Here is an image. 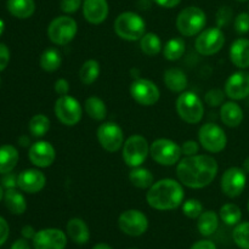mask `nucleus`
<instances>
[{"mask_svg":"<svg viewBox=\"0 0 249 249\" xmlns=\"http://www.w3.org/2000/svg\"><path fill=\"white\" fill-rule=\"evenodd\" d=\"M150 155L158 164L170 167L180 162L182 156L181 146L169 139H157L150 146Z\"/></svg>","mask_w":249,"mask_h":249,"instance_id":"obj_7","label":"nucleus"},{"mask_svg":"<svg viewBox=\"0 0 249 249\" xmlns=\"http://www.w3.org/2000/svg\"><path fill=\"white\" fill-rule=\"evenodd\" d=\"M186 50L184 39L181 38H173L168 40L163 46V56L168 61H177L182 57Z\"/></svg>","mask_w":249,"mask_h":249,"instance_id":"obj_32","label":"nucleus"},{"mask_svg":"<svg viewBox=\"0 0 249 249\" xmlns=\"http://www.w3.org/2000/svg\"><path fill=\"white\" fill-rule=\"evenodd\" d=\"M158 6L165 7V9H173L181 2V0H153Z\"/></svg>","mask_w":249,"mask_h":249,"instance_id":"obj_49","label":"nucleus"},{"mask_svg":"<svg viewBox=\"0 0 249 249\" xmlns=\"http://www.w3.org/2000/svg\"><path fill=\"white\" fill-rule=\"evenodd\" d=\"M36 231L34 230L33 226L31 225H26L22 228L21 230V235L23 236V238H26V240H33L34 236H36Z\"/></svg>","mask_w":249,"mask_h":249,"instance_id":"obj_50","label":"nucleus"},{"mask_svg":"<svg viewBox=\"0 0 249 249\" xmlns=\"http://www.w3.org/2000/svg\"><path fill=\"white\" fill-rule=\"evenodd\" d=\"M225 94L229 99L243 100L249 96V72L238 71L231 74L225 83Z\"/></svg>","mask_w":249,"mask_h":249,"instance_id":"obj_17","label":"nucleus"},{"mask_svg":"<svg viewBox=\"0 0 249 249\" xmlns=\"http://www.w3.org/2000/svg\"><path fill=\"white\" fill-rule=\"evenodd\" d=\"M216 27L218 28H225L231 23L233 17V11L230 6H221L216 11Z\"/></svg>","mask_w":249,"mask_h":249,"instance_id":"obj_39","label":"nucleus"},{"mask_svg":"<svg viewBox=\"0 0 249 249\" xmlns=\"http://www.w3.org/2000/svg\"><path fill=\"white\" fill-rule=\"evenodd\" d=\"M9 233H10V228L7 221L5 220L2 216H0V246L4 245L5 242L9 238Z\"/></svg>","mask_w":249,"mask_h":249,"instance_id":"obj_47","label":"nucleus"},{"mask_svg":"<svg viewBox=\"0 0 249 249\" xmlns=\"http://www.w3.org/2000/svg\"><path fill=\"white\" fill-rule=\"evenodd\" d=\"M130 95L141 106H153L160 100V91L153 82L139 78L131 83Z\"/></svg>","mask_w":249,"mask_h":249,"instance_id":"obj_15","label":"nucleus"},{"mask_svg":"<svg viewBox=\"0 0 249 249\" xmlns=\"http://www.w3.org/2000/svg\"><path fill=\"white\" fill-rule=\"evenodd\" d=\"M118 226L125 235L139 237L147 231L148 219L139 209H129L119 215Z\"/></svg>","mask_w":249,"mask_h":249,"instance_id":"obj_12","label":"nucleus"},{"mask_svg":"<svg viewBox=\"0 0 249 249\" xmlns=\"http://www.w3.org/2000/svg\"><path fill=\"white\" fill-rule=\"evenodd\" d=\"M7 11L14 17L19 19H26L33 16L36 12V1L34 0H7Z\"/></svg>","mask_w":249,"mask_h":249,"instance_id":"obj_25","label":"nucleus"},{"mask_svg":"<svg viewBox=\"0 0 249 249\" xmlns=\"http://www.w3.org/2000/svg\"><path fill=\"white\" fill-rule=\"evenodd\" d=\"M18 151L12 145L0 146V174L12 172L18 163Z\"/></svg>","mask_w":249,"mask_h":249,"instance_id":"obj_27","label":"nucleus"},{"mask_svg":"<svg viewBox=\"0 0 249 249\" xmlns=\"http://www.w3.org/2000/svg\"><path fill=\"white\" fill-rule=\"evenodd\" d=\"M247 208H248V212H249V201H248V207H247Z\"/></svg>","mask_w":249,"mask_h":249,"instance_id":"obj_59","label":"nucleus"},{"mask_svg":"<svg viewBox=\"0 0 249 249\" xmlns=\"http://www.w3.org/2000/svg\"><path fill=\"white\" fill-rule=\"evenodd\" d=\"M78 24L74 18L63 15L53 18L48 27V36L55 45H67L74 39Z\"/></svg>","mask_w":249,"mask_h":249,"instance_id":"obj_6","label":"nucleus"},{"mask_svg":"<svg viewBox=\"0 0 249 249\" xmlns=\"http://www.w3.org/2000/svg\"><path fill=\"white\" fill-rule=\"evenodd\" d=\"M225 91L220 89H212L209 91H207L206 96H204V101L207 105H209L211 107H218L221 106L225 100Z\"/></svg>","mask_w":249,"mask_h":249,"instance_id":"obj_40","label":"nucleus"},{"mask_svg":"<svg viewBox=\"0 0 249 249\" xmlns=\"http://www.w3.org/2000/svg\"><path fill=\"white\" fill-rule=\"evenodd\" d=\"M0 84H1V79H0Z\"/></svg>","mask_w":249,"mask_h":249,"instance_id":"obj_60","label":"nucleus"},{"mask_svg":"<svg viewBox=\"0 0 249 249\" xmlns=\"http://www.w3.org/2000/svg\"><path fill=\"white\" fill-rule=\"evenodd\" d=\"M46 177L38 169H26L17 178V187L26 194H38L45 187Z\"/></svg>","mask_w":249,"mask_h":249,"instance_id":"obj_19","label":"nucleus"},{"mask_svg":"<svg viewBox=\"0 0 249 249\" xmlns=\"http://www.w3.org/2000/svg\"><path fill=\"white\" fill-rule=\"evenodd\" d=\"M182 213L189 219H198V216L203 213V206L196 198L187 199L182 203Z\"/></svg>","mask_w":249,"mask_h":249,"instance_id":"obj_38","label":"nucleus"},{"mask_svg":"<svg viewBox=\"0 0 249 249\" xmlns=\"http://www.w3.org/2000/svg\"><path fill=\"white\" fill-rule=\"evenodd\" d=\"M150 6H151L150 0H139L138 7L140 10H147Z\"/></svg>","mask_w":249,"mask_h":249,"instance_id":"obj_52","label":"nucleus"},{"mask_svg":"<svg viewBox=\"0 0 249 249\" xmlns=\"http://www.w3.org/2000/svg\"><path fill=\"white\" fill-rule=\"evenodd\" d=\"M220 118L223 123L229 128H236L243 121V111L238 104L233 101H228L221 105Z\"/></svg>","mask_w":249,"mask_h":249,"instance_id":"obj_23","label":"nucleus"},{"mask_svg":"<svg viewBox=\"0 0 249 249\" xmlns=\"http://www.w3.org/2000/svg\"><path fill=\"white\" fill-rule=\"evenodd\" d=\"M10 249H31V246H29L28 241L26 238H19V240H16Z\"/></svg>","mask_w":249,"mask_h":249,"instance_id":"obj_51","label":"nucleus"},{"mask_svg":"<svg viewBox=\"0 0 249 249\" xmlns=\"http://www.w3.org/2000/svg\"><path fill=\"white\" fill-rule=\"evenodd\" d=\"M17 178H18V175H16L15 173H12V172L6 173V174H2L1 186L5 187L6 190L16 189V187H17Z\"/></svg>","mask_w":249,"mask_h":249,"instance_id":"obj_44","label":"nucleus"},{"mask_svg":"<svg viewBox=\"0 0 249 249\" xmlns=\"http://www.w3.org/2000/svg\"><path fill=\"white\" fill-rule=\"evenodd\" d=\"M219 165L215 158L208 155H195L180 160L177 177L184 186L203 189L213 182L218 174Z\"/></svg>","mask_w":249,"mask_h":249,"instance_id":"obj_1","label":"nucleus"},{"mask_svg":"<svg viewBox=\"0 0 249 249\" xmlns=\"http://www.w3.org/2000/svg\"><path fill=\"white\" fill-rule=\"evenodd\" d=\"M32 241L34 249H65L67 246V236L60 229H43Z\"/></svg>","mask_w":249,"mask_h":249,"instance_id":"obj_16","label":"nucleus"},{"mask_svg":"<svg viewBox=\"0 0 249 249\" xmlns=\"http://www.w3.org/2000/svg\"><path fill=\"white\" fill-rule=\"evenodd\" d=\"M4 203L6 206L7 211L15 215H21L26 212L27 202L23 195L16 189H9L5 191Z\"/></svg>","mask_w":249,"mask_h":249,"instance_id":"obj_26","label":"nucleus"},{"mask_svg":"<svg viewBox=\"0 0 249 249\" xmlns=\"http://www.w3.org/2000/svg\"><path fill=\"white\" fill-rule=\"evenodd\" d=\"M198 140L202 147L211 153L221 152L228 143L225 131L215 123L203 124L198 130Z\"/></svg>","mask_w":249,"mask_h":249,"instance_id":"obj_10","label":"nucleus"},{"mask_svg":"<svg viewBox=\"0 0 249 249\" xmlns=\"http://www.w3.org/2000/svg\"><path fill=\"white\" fill-rule=\"evenodd\" d=\"M219 216L226 225L235 226L240 224L241 219H242V211L237 204L226 203L220 208Z\"/></svg>","mask_w":249,"mask_h":249,"instance_id":"obj_35","label":"nucleus"},{"mask_svg":"<svg viewBox=\"0 0 249 249\" xmlns=\"http://www.w3.org/2000/svg\"><path fill=\"white\" fill-rule=\"evenodd\" d=\"M55 116L63 125L73 126L78 124L82 119L83 108L82 105L79 104L78 100L70 95L60 96L55 102L53 107Z\"/></svg>","mask_w":249,"mask_h":249,"instance_id":"obj_9","label":"nucleus"},{"mask_svg":"<svg viewBox=\"0 0 249 249\" xmlns=\"http://www.w3.org/2000/svg\"><path fill=\"white\" fill-rule=\"evenodd\" d=\"M177 112L187 124H197L204 116V106L198 95L192 91H182L177 100Z\"/></svg>","mask_w":249,"mask_h":249,"instance_id":"obj_5","label":"nucleus"},{"mask_svg":"<svg viewBox=\"0 0 249 249\" xmlns=\"http://www.w3.org/2000/svg\"><path fill=\"white\" fill-rule=\"evenodd\" d=\"M29 160L38 168H48L55 162V147L49 141H36L31 145L28 152Z\"/></svg>","mask_w":249,"mask_h":249,"instance_id":"obj_18","label":"nucleus"},{"mask_svg":"<svg viewBox=\"0 0 249 249\" xmlns=\"http://www.w3.org/2000/svg\"><path fill=\"white\" fill-rule=\"evenodd\" d=\"M163 82L170 91L182 92L187 88L189 80L184 71L179 68H169L163 74Z\"/></svg>","mask_w":249,"mask_h":249,"instance_id":"obj_24","label":"nucleus"},{"mask_svg":"<svg viewBox=\"0 0 249 249\" xmlns=\"http://www.w3.org/2000/svg\"><path fill=\"white\" fill-rule=\"evenodd\" d=\"M232 238L238 248L249 249V221L236 225L232 231Z\"/></svg>","mask_w":249,"mask_h":249,"instance_id":"obj_37","label":"nucleus"},{"mask_svg":"<svg viewBox=\"0 0 249 249\" xmlns=\"http://www.w3.org/2000/svg\"><path fill=\"white\" fill-rule=\"evenodd\" d=\"M230 60L241 70L249 67V39L238 38L231 44Z\"/></svg>","mask_w":249,"mask_h":249,"instance_id":"obj_21","label":"nucleus"},{"mask_svg":"<svg viewBox=\"0 0 249 249\" xmlns=\"http://www.w3.org/2000/svg\"><path fill=\"white\" fill-rule=\"evenodd\" d=\"M28 128L32 135L36 138H43L50 129V119L45 114H36L29 121Z\"/></svg>","mask_w":249,"mask_h":249,"instance_id":"obj_36","label":"nucleus"},{"mask_svg":"<svg viewBox=\"0 0 249 249\" xmlns=\"http://www.w3.org/2000/svg\"><path fill=\"white\" fill-rule=\"evenodd\" d=\"M39 65L45 72H56L62 65V57H61L60 51L53 48L44 50V53L40 55V58H39Z\"/></svg>","mask_w":249,"mask_h":249,"instance_id":"obj_31","label":"nucleus"},{"mask_svg":"<svg viewBox=\"0 0 249 249\" xmlns=\"http://www.w3.org/2000/svg\"><path fill=\"white\" fill-rule=\"evenodd\" d=\"M140 48L145 55L156 56L163 50L162 40L156 33H145L140 39Z\"/></svg>","mask_w":249,"mask_h":249,"instance_id":"obj_33","label":"nucleus"},{"mask_svg":"<svg viewBox=\"0 0 249 249\" xmlns=\"http://www.w3.org/2000/svg\"><path fill=\"white\" fill-rule=\"evenodd\" d=\"M207 23L206 12L198 6H187L177 17V28L184 36H194L201 33Z\"/></svg>","mask_w":249,"mask_h":249,"instance_id":"obj_4","label":"nucleus"},{"mask_svg":"<svg viewBox=\"0 0 249 249\" xmlns=\"http://www.w3.org/2000/svg\"><path fill=\"white\" fill-rule=\"evenodd\" d=\"M190 249H216V246L211 240H201L194 243Z\"/></svg>","mask_w":249,"mask_h":249,"instance_id":"obj_48","label":"nucleus"},{"mask_svg":"<svg viewBox=\"0 0 249 249\" xmlns=\"http://www.w3.org/2000/svg\"><path fill=\"white\" fill-rule=\"evenodd\" d=\"M148 155H150V146L143 136L131 135L124 142L122 157L128 167H141Z\"/></svg>","mask_w":249,"mask_h":249,"instance_id":"obj_8","label":"nucleus"},{"mask_svg":"<svg viewBox=\"0 0 249 249\" xmlns=\"http://www.w3.org/2000/svg\"><path fill=\"white\" fill-rule=\"evenodd\" d=\"M97 140L107 152H117L124 145V134L121 126L113 122H106L97 128Z\"/></svg>","mask_w":249,"mask_h":249,"instance_id":"obj_13","label":"nucleus"},{"mask_svg":"<svg viewBox=\"0 0 249 249\" xmlns=\"http://www.w3.org/2000/svg\"><path fill=\"white\" fill-rule=\"evenodd\" d=\"M242 169L245 170V172L247 173V174H249V157L246 158L245 162H243V164H242Z\"/></svg>","mask_w":249,"mask_h":249,"instance_id":"obj_55","label":"nucleus"},{"mask_svg":"<svg viewBox=\"0 0 249 249\" xmlns=\"http://www.w3.org/2000/svg\"><path fill=\"white\" fill-rule=\"evenodd\" d=\"M4 31H5V22L0 18V36H1V34L4 33Z\"/></svg>","mask_w":249,"mask_h":249,"instance_id":"obj_56","label":"nucleus"},{"mask_svg":"<svg viewBox=\"0 0 249 249\" xmlns=\"http://www.w3.org/2000/svg\"><path fill=\"white\" fill-rule=\"evenodd\" d=\"M84 109L91 119L101 122L107 116V107L105 102L97 96H90L85 100Z\"/></svg>","mask_w":249,"mask_h":249,"instance_id":"obj_29","label":"nucleus"},{"mask_svg":"<svg viewBox=\"0 0 249 249\" xmlns=\"http://www.w3.org/2000/svg\"><path fill=\"white\" fill-rule=\"evenodd\" d=\"M247 184V173L238 167L229 168L221 177L220 186L224 195L230 198H236L245 191Z\"/></svg>","mask_w":249,"mask_h":249,"instance_id":"obj_14","label":"nucleus"},{"mask_svg":"<svg viewBox=\"0 0 249 249\" xmlns=\"http://www.w3.org/2000/svg\"><path fill=\"white\" fill-rule=\"evenodd\" d=\"M67 235L77 245H85L90 240V231L87 223L80 218H72L66 225Z\"/></svg>","mask_w":249,"mask_h":249,"instance_id":"obj_22","label":"nucleus"},{"mask_svg":"<svg viewBox=\"0 0 249 249\" xmlns=\"http://www.w3.org/2000/svg\"><path fill=\"white\" fill-rule=\"evenodd\" d=\"M130 249H136V248H130Z\"/></svg>","mask_w":249,"mask_h":249,"instance_id":"obj_61","label":"nucleus"},{"mask_svg":"<svg viewBox=\"0 0 249 249\" xmlns=\"http://www.w3.org/2000/svg\"><path fill=\"white\" fill-rule=\"evenodd\" d=\"M18 143L22 147H27V146H29V143H31V140H29L28 136H21V138L18 139Z\"/></svg>","mask_w":249,"mask_h":249,"instance_id":"obj_53","label":"nucleus"},{"mask_svg":"<svg viewBox=\"0 0 249 249\" xmlns=\"http://www.w3.org/2000/svg\"><path fill=\"white\" fill-rule=\"evenodd\" d=\"M233 27H235V31L241 36L247 34L249 32V14L241 12L240 15H237L233 22Z\"/></svg>","mask_w":249,"mask_h":249,"instance_id":"obj_41","label":"nucleus"},{"mask_svg":"<svg viewBox=\"0 0 249 249\" xmlns=\"http://www.w3.org/2000/svg\"><path fill=\"white\" fill-rule=\"evenodd\" d=\"M100 75V63L96 60H88L79 70V79L84 85H91Z\"/></svg>","mask_w":249,"mask_h":249,"instance_id":"obj_34","label":"nucleus"},{"mask_svg":"<svg viewBox=\"0 0 249 249\" xmlns=\"http://www.w3.org/2000/svg\"><path fill=\"white\" fill-rule=\"evenodd\" d=\"M197 228H198L199 233L202 236L209 237L219 228V216L214 211H207L203 212L201 215L198 216V221H197Z\"/></svg>","mask_w":249,"mask_h":249,"instance_id":"obj_28","label":"nucleus"},{"mask_svg":"<svg viewBox=\"0 0 249 249\" xmlns=\"http://www.w3.org/2000/svg\"><path fill=\"white\" fill-rule=\"evenodd\" d=\"M92 249H113L111 247V246L106 245V243H97V245H95Z\"/></svg>","mask_w":249,"mask_h":249,"instance_id":"obj_54","label":"nucleus"},{"mask_svg":"<svg viewBox=\"0 0 249 249\" xmlns=\"http://www.w3.org/2000/svg\"><path fill=\"white\" fill-rule=\"evenodd\" d=\"M182 155L189 157V156H195L199 152V145L195 140H187L182 143L181 146Z\"/></svg>","mask_w":249,"mask_h":249,"instance_id":"obj_43","label":"nucleus"},{"mask_svg":"<svg viewBox=\"0 0 249 249\" xmlns=\"http://www.w3.org/2000/svg\"><path fill=\"white\" fill-rule=\"evenodd\" d=\"M129 180L133 184V186L138 189L146 190L150 189L155 182H153V174L148 169L142 167L133 168L129 173Z\"/></svg>","mask_w":249,"mask_h":249,"instance_id":"obj_30","label":"nucleus"},{"mask_svg":"<svg viewBox=\"0 0 249 249\" xmlns=\"http://www.w3.org/2000/svg\"><path fill=\"white\" fill-rule=\"evenodd\" d=\"M225 44V36L218 27L203 29L195 41L197 53L203 56H211L218 53Z\"/></svg>","mask_w":249,"mask_h":249,"instance_id":"obj_11","label":"nucleus"},{"mask_svg":"<svg viewBox=\"0 0 249 249\" xmlns=\"http://www.w3.org/2000/svg\"><path fill=\"white\" fill-rule=\"evenodd\" d=\"M114 32L121 39L128 41L140 40L146 32V22L140 15L125 11L118 15L114 21Z\"/></svg>","mask_w":249,"mask_h":249,"instance_id":"obj_3","label":"nucleus"},{"mask_svg":"<svg viewBox=\"0 0 249 249\" xmlns=\"http://www.w3.org/2000/svg\"><path fill=\"white\" fill-rule=\"evenodd\" d=\"M182 184L174 179H162L155 182L146 194L148 206L157 211H173L184 202Z\"/></svg>","mask_w":249,"mask_h":249,"instance_id":"obj_2","label":"nucleus"},{"mask_svg":"<svg viewBox=\"0 0 249 249\" xmlns=\"http://www.w3.org/2000/svg\"><path fill=\"white\" fill-rule=\"evenodd\" d=\"M53 90H55V92H57L60 96L68 95V92H70V83L66 79H63V78L57 79L55 82V85H53Z\"/></svg>","mask_w":249,"mask_h":249,"instance_id":"obj_46","label":"nucleus"},{"mask_svg":"<svg viewBox=\"0 0 249 249\" xmlns=\"http://www.w3.org/2000/svg\"><path fill=\"white\" fill-rule=\"evenodd\" d=\"M83 5V0H61L60 7L62 12L71 15L77 12Z\"/></svg>","mask_w":249,"mask_h":249,"instance_id":"obj_42","label":"nucleus"},{"mask_svg":"<svg viewBox=\"0 0 249 249\" xmlns=\"http://www.w3.org/2000/svg\"><path fill=\"white\" fill-rule=\"evenodd\" d=\"M236 1H238V2H245V1H248V0H236Z\"/></svg>","mask_w":249,"mask_h":249,"instance_id":"obj_58","label":"nucleus"},{"mask_svg":"<svg viewBox=\"0 0 249 249\" xmlns=\"http://www.w3.org/2000/svg\"><path fill=\"white\" fill-rule=\"evenodd\" d=\"M4 195H5L4 189H2V186H1V185H0V202H1L2 199H4Z\"/></svg>","mask_w":249,"mask_h":249,"instance_id":"obj_57","label":"nucleus"},{"mask_svg":"<svg viewBox=\"0 0 249 249\" xmlns=\"http://www.w3.org/2000/svg\"><path fill=\"white\" fill-rule=\"evenodd\" d=\"M83 16L89 23L101 24L108 16L107 0H83Z\"/></svg>","mask_w":249,"mask_h":249,"instance_id":"obj_20","label":"nucleus"},{"mask_svg":"<svg viewBox=\"0 0 249 249\" xmlns=\"http://www.w3.org/2000/svg\"><path fill=\"white\" fill-rule=\"evenodd\" d=\"M10 62V50L5 44H0V72L7 67Z\"/></svg>","mask_w":249,"mask_h":249,"instance_id":"obj_45","label":"nucleus"}]
</instances>
